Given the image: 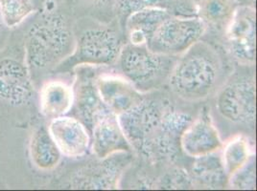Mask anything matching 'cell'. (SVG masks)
Here are the masks:
<instances>
[{"label":"cell","instance_id":"cell-1","mask_svg":"<svg viewBox=\"0 0 257 191\" xmlns=\"http://www.w3.org/2000/svg\"><path fill=\"white\" fill-rule=\"evenodd\" d=\"M117 118L130 144L149 157L171 154L182 130L191 122L173 107L145 98Z\"/></svg>","mask_w":257,"mask_h":191},{"label":"cell","instance_id":"cell-2","mask_svg":"<svg viewBox=\"0 0 257 191\" xmlns=\"http://www.w3.org/2000/svg\"><path fill=\"white\" fill-rule=\"evenodd\" d=\"M223 64L210 45L198 42L177 58L168 78L172 92L185 102H199L220 84Z\"/></svg>","mask_w":257,"mask_h":191},{"label":"cell","instance_id":"cell-3","mask_svg":"<svg viewBox=\"0 0 257 191\" xmlns=\"http://www.w3.org/2000/svg\"><path fill=\"white\" fill-rule=\"evenodd\" d=\"M73 31L58 12L44 14L25 36V62L34 70H49L67 60L75 49Z\"/></svg>","mask_w":257,"mask_h":191},{"label":"cell","instance_id":"cell-4","mask_svg":"<svg viewBox=\"0 0 257 191\" xmlns=\"http://www.w3.org/2000/svg\"><path fill=\"white\" fill-rule=\"evenodd\" d=\"M178 56L151 51L147 45H123L116 64L120 71L140 93L160 88L168 80Z\"/></svg>","mask_w":257,"mask_h":191},{"label":"cell","instance_id":"cell-5","mask_svg":"<svg viewBox=\"0 0 257 191\" xmlns=\"http://www.w3.org/2000/svg\"><path fill=\"white\" fill-rule=\"evenodd\" d=\"M207 25L197 16H170L151 36L147 47L155 53L179 56L201 40Z\"/></svg>","mask_w":257,"mask_h":191},{"label":"cell","instance_id":"cell-6","mask_svg":"<svg viewBox=\"0 0 257 191\" xmlns=\"http://www.w3.org/2000/svg\"><path fill=\"white\" fill-rule=\"evenodd\" d=\"M216 107L221 116L235 124L253 126L256 115L254 78L235 76L218 92Z\"/></svg>","mask_w":257,"mask_h":191},{"label":"cell","instance_id":"cell-7","mask_svg":"<svg viewBox=\"0 0 257 191\" xmlns=\"http://www.w3.org/2000/svg\"><path fill=\"white\" fill-rule=\"evenodd\" d=\"M120 36L107 27L86 29L76 40L72 54L65 60L72 66L113 65L123 47Z\"/></svg>","mask_w":257,"mask_h":191},{"label":"cell","instance_id":"cell-8","mask_svg":"<svg viewBox=\"0 0 257 191\" xmlns=\"http://www.w3.org/2000/svg\"><path fill=\"white\" fill-rule=\"evenodd\" d=\"M228 51L239 64L253 65L256 50V12L254 7L236 6L225 26Z\"/></svg>","mask_w":257,"mask_h":191},{"label":"cell","instance_id":"cell-9","mask_svg":"<svg viewBox=\"0 0 257 191\" xmlns=\"http://www.w3.org/2000/svg\"><path fill=\"white\" fill-rule=\"evenodd\" d=\"M30 68L26 62L13 58L0 60V102L13 107L30 102L34 95Z\"/></svg>","mask_w":257,"mask_h":191},{"label":"cell","instance_id":"cell-10","mask_svg":"<svg viewBox=\"0 0 257 191\" xmlns=\"http://www.w3.org/2000/svg\"><path fill=\"white\" fill-rule=\"evenodd\" d=\"M179 144L186 156L194 159L217 153L223 148L218 129L205 113L191 120L182 130Z\"/></svg>","mask_w":257,"mask_h":191},{"label":"cell","instance_id":"cell-11","mask_svg":"<svg viewBox=\"0 0 257 191\" xmlns=\"http://www.w3.org/2000/svg\"><path fill=\"white\" fill-rule=\"evenodd\" d=\"M94 82L102 102L116 116L131 110L143 100L140 91L123 76L100 74Z\"/></svg>","mask_w":257,"mask_h":191},{"label":"cell","instance_id":"cell-12","mask_svg":"<svg viewBox=\"0 0 257 191\" xmlns=\"http://www.w3.org/2000/svg\"><path fill=\"white\" fill-rule=\"evenodd\" d=\"M47 129L63 156L80 158L86 154L90 137L86 126L80 120L65 115L54 118Z\"/></svg>","mask_w":257,"mask_h":191},{"label":"cell","instance_id":"cell-13","mask_svg":"<svg viewBox=\"0 0 257 191\" xmlns=\"http://www.w3.org/2000/svg\"><path fill=\"white\" fill-rule=\"evenodd\" d=\"M92 152L98 159L106 160L119 152H128L131 144L116 115L108 109L102 112L92 124Z\"/></svg>","mask_w":257,"mask_h":191},{"label":"cell","instance_id":"cell-14","mask_svg":"<svg viewBox=\"0 0 257 191\" xmlns=\"http://www.w3.org/2000/svg\"><path fill=\"white\" fill-rule=\"evenodd\" d=\"M75 102L73 87L64 80H51L43 84L40 96V111L48 118L66 115Z\"/></svg>","mask_w":257,"mask_h":191},{"label":"cell","instance_id":"cell-15","mask_svg":"<svg viewBox=\"0 0 257 191\" xmlns=\"http://www.w3.org/2000/svg\"><path fill=\"white\" fill-rule=\"evenodd\" d=\"M170 16L169 12L161 8H143L132 12L127 16L125 24L128 43L146 45L158 26Z\"/></svg>","mask_w":257,"mask_h":191},{"label":"cell","instance_id":"cell-16","mask_svg":"<svg viewBox=\"0 0 257 191\" xmlns=\"http://www.w3.org/2000/svg\"><path fill=\"white\" fill-rule=\"evenodd\" d=\"M29 155L34 166L41 171L55 170L63 157L44 126H40L33 131L29 142Z\"/></svg>","mask_w":257,"mask_h":191},{"label":"cell","instance_id":"cell-17","mask_svg":"<svg viewBox=\"0 0 257 191\" xmlns=\"http://www.w3.org/2000/svg\"><path fill=\"white\" fill-rule=\"evenodd\" d=\"M75 92V102L80 120L87 126L91 128L95 118L102 112L107 110V107L102 102L97 92L95 82L87 76H82L78 80Z\"/></svg>","mask_w":257,"mask_h":191},{"label":"cell","instance_id":"cell-18","mask_svg":"<svg viewBox=\"0 0 257 191\" xmlns=\"http://www.w3.org/2000/svg\"><path fill=\"white\" fill-rule=\"evenodd\" d=\"M221 150L222 166L228 178L254 158V151L249 140L242 134L229 138Z\"/></svg>","mask_w":257,"mask_h":191},{"label":"cell","instance_id":"cell-19","mask_svg":"<svg viewBox=\"0 0 257 191\" xmlns=\"http://www.w3.org/2000/svg\"><path fill=\"white\" fill-rule=\"evenodd\" d=\"M198 0H116V8L123 14L143 8H161L173 16H196Z\"/></svg>","mask_w":257,"mask_h":191},{"label":"cell","instance_id":"cell-20","mask_svg":"<svg viewBox=\"0 0 257 191\" xmlns=\"http://www.w3.org/2000/svg\"><path fill=\"white\" fill-rule=\"evenodd\" d=\"M236 6L235 0H198L196 16L207 26H225Z\"/></svg>","mask_w":257,"mask_h":191},{"label":"cell","instance_id":"cell-21","mask_svg":"<svg viewBox=\"0 0 257 191\" xmlns=\"http://www.w3.org/2000/svg\"><path fill=\"white\" fill-rule=\"evenodd\" d=\"M214 154L197 158L193 166V175L195 179L202 186L210 188L222 186L227 177L222 166L221 158L217 159Z\"/></svg>","mask_w":257,"mask_h":191},{"label":"cell","instance_id":"cell-22","mask_svg":"<svg viewBox=\"0 0 257 191\" xmlns=\"http://www.w3.org/2000/svg\"><path fill=\"white\" fill-rule=\"evenodd\" d=\"M119 172L113 170L111 166H95L94 170H85L79 173V176L75 179L74 188L84 190H109L115 188V180L118 179Z\"/></svg>","mask_w":257,"mask_h":191},{"label":"cell","instance_id":"cell-23","mask_svg":"<svg viewBox=\"0 0 257 191\" xmlns=\"http://www.w3.org/2000/svg\"><path fill=\"white\" fill-rule=\"evenodd\" d=\"M0 11L8 29L16 28L37 11L31 0H0Z\"/></svg>","mask_w":257,"mask_h":191},{"label":"cell","instance_id":"cell-24","mask_svg":"<svg viewBox=\"0 0 257 191\" xmlns=\"http://www.w3.org/2000/svg\"><path fill=\"white\" fill-rule=\"evenodd\" d=\"M229 184L237 190H254L255 188V168L254 158L246 166L228 178Z\"/></svg>","mask_w":257,"mask_h":191},{"label":"cell","instance_id":"cell-25","mask_svg":"<svg viewBox=\"0 0 257 191\" xmlns=\"http://www.w3.org/2000/svg\"><path fill=\"white\" fill-rule=\"evenodd\" d=\"M92 9H106L116 6V0H83Z\"/></svg>","mask_w":257,"mask_h":191},{"label":"cell","instance_id":"cell-26","mask_svg":"<svg viewBox=\"0 0 257 191\" xmlns=\"http://www.w3.org/2000/svg\"><path fill=\"white\" fill-rule=\"evenodd\" d=\"M7 29H8V28L6 27V25H5V23H4L2 14H1V11H0V46H1L2 42H4V38H5V36H6Z\"/></svg>","mask_w":257,"mask_h":191},{"label":"cell","instance_id":"cell-27","mask_svg":"<svg viewBox=\"0 0 257 191\" xmlns=\"http://www.w3.org/2000/svg\"><path fill=\"white\" fill-rule=\"evenodd\" d=\"M239 6H249L255 8V0H235Z\"/></svg>","mask_w":257,"mask_h":191},{"label":"cell","instance_id":"cell-28","mask_svg":"<svg viewBox=\"0 0 257 191\" xmlns=\"http://www.w3.org/2000/svg\"><path fill=\"white\" fill-rule=\"evenodd\" d=\"M33 2V4L36 6V8H37V10L41 7V6H43L45 4V2L47 1V0H31Z\"/></svg>","mask_w":257,"mask_h":191}]
</instances>
